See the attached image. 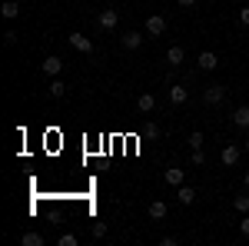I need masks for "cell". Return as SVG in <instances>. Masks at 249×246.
I'll list each match as a JSON object with an SVG mask.
<instances>
[{"label": "cell", "mask_w": 249, "mask_h": 246, "mask_svg": "<svg viewBox=\"0 0 249 246\" xmlns=\"http://www.w3.org/2000/svg\"><path fill=\"white\" fill-rule=\"evenodd\" d=\"M116 23H120V14H116V10H100V14H96V27L107 30V34L116 30Z\"/></svg>", "instance_id": "cell-1"}, {"label": "cell", "mask_w": 249, "mask_h": 246, "mask_svg": "<svg viewBox=\"0 0 249 246\" xmlns=\"http://www.w3.org/2000/svg\"><path fill=\"white\" fill-rule=\"evenodd\" d=\"M203 100H206V107H219L223 100H226V87H219V83H213L203 90Z\"/></svg>", "instance_id": "cell-2"}, {"label": "cell", "mask_w": 249, "mask_h": 246, "mask_svg": "<svg viewBox=\"0 0 249 246\" xmlns=\"http://www.w3.org/2000/svg\"><path fill=\"white\" fill-rule=\"evenodd\" d=\"M146 34H150V37H163V34H166V17L150 14V17H146Z\"/></svg>", "instance_id": "cell-3"}, {"label": "cell", "mask_w": 249, "mask_h": 246, "mask_svg": "<svg viewBox=\"0 0 249 246\" xmlns=\"http://www.w3.org/2000/svg\"><path fill=\"white\" fill-rule=\"evenodd\" d=\"M239 156H243V147H236V143H226L223 153H219L223 167H236V163H239Z\"/></svg>", "instance_id": "cell-4"}, {"label": "cell", "mask_w": 249, "mask_h": 246, "mask_svg": "<svg viewBox=\"0 0 249 246\" xmlns=\"http://www.w3.org/2000/svg\"><path fill=\"white\" fill-rule=\"evenodd\" d=\"M70 47H73V50H80V54H87V57H90V54L96 50V47H93V40H90V37H83V34H70Z\"/></svg>", "instance_id": "cell-5"}, {"label": "cell", "mask_w": 249, "mask_h": 246, "mask_svg": "<svg viewBox=\"0 0 249 246\" xmlns=\"http://www.w3.org/2000/svg\"><path fill=\"white\" fill-rule=\"evenodd\" d=\"M196 63H199V70H206V74H213V70L219 67V57H216L213 50H203V54L196 57Z\"/></svg>", "instance_id": "cell-6"}, {"label": "cell", "mask_w": 249, "mask_h": 246, "mask_svg": "<svg viewBox=\"0 0 249 246\" xmlns=\"http://www.w3.org/2000/svg\"><path fill=\"white\" fill-rule=\"evenodd\" d=\"M40 70H43V76H60L63 74V60L60 57H47L43 63H40Z\"/></svg>", "instance_id": "cell-7"}, {"label": "cell", "mask_w": 249, "mask_h": 246, "mask_svg": "<svg viewBox=\"0 0 249 246\" xmlns=\"http://www.w3.org/2000/svg\"><path fill=\"white\" fill-rule=\"evenodd\" d=\"M163 180H166V183H170V187H183V180H186V170H179V167H170V170L163 173Z\"/></svg>", "instance_id": "cell-8"}, {"label": "cell", "mask_w": 249, "mask_h": 246, "mask_svg": "<svg viewBox=\"0 0 249 246\" xmlns=\"http://www.w3.org/2000/svg\"><path fill=\"white\" fill-rule=\"evenodd\" d=\"M136 110H140V114H153L156 110V96L153 94H140L136 96Z\"/></svg>", "instance_id": "cell-9"}, {"label": "cell", "mask_w": 249, "mask_h": 246, "mask_svg": "<svg viewBox=\"0 0 249 246\" xmlns=\"http://www.w3.org/2000/svg\"><path fill=\"white\" fill-rule=\"evenodd\" d=\"M186 96H190V90H186V87H179V83H176V87H170V103H173V107H183V103H186Z\"/></svg>", "instance_id": "cell-10"}, {"label": "cell", "mask_w": 249, "mask_h": 246, "mask_svg": "<svg viewBox=\"0 0 249 246\" xmlns=\"http://www.w3.org/2000/svg\"><path fill=\"white\" fill-rule=\"evenodd\" d=\"M146 213H150V220H166V213H170V207H166L163 200H153Z\"/></svg>", "instance_id": "cell-11"}, {"label": "cell", "mask_w": 249, "mask_h": 246, "mask_svg": "<svg viewBox=\"0 0 249 246\" xmlns=\"http://www.w3.org/2000/svg\"><path fill=\"white\" fill-rule=\"evenodd\" d=\"M20 246H47V236H40V233H20Z\"/></svg>", "instance_id": "cell-12"}, {"label": "cell", "mask_w": 249, "mask_h": 246, "mask_svg": "<svg viewBox=\"0 0 249 246\" xmlns=\"http://www.w3.org/2000/svg\"><path fill=\"white\" fill-rule=\"evenodd\" d=\"M143 34H136V30H130V34H126V37H123V50H140V47H143Z\"/></svg>", "instance_id": "cell-13"}, {"label": "cell", "mask_w": 249, "mask_h": 246, "mask_svg": "<svg viewBox=\"0 0 249 246\" xmlns=\"http://www.w3.org/2000/svg\"><path fill=\"white\" fill-rule=\"evenodd\" d=\"M0 14H3V20H17L20 17V3H17V0H3Z\"/></svg>", "instance_id": "cell-14"}, {"label": "cell", "mask_w": 249, "mask_h": 246, "mask_svg": "<svg viewBox=\"0 0 249 246\" xmlns=\"http://www.w3.org/2000/svg\"><path fill=\"white\" fill-rule=\"evenodd\" d=\"M47 94L53 96V100H60V96L67 94V83H63L60 76H53V80H50V87H47Z\"/></svg>", "instance_id": "cell-15"}, {"label": "cell", "mask_w": 249, "mask_h": 246, "mask_svg": "<svg viewBox=\"0 0 249 246\" xmlns=\"http://www.w3.org/2000/svg\"><path fill=\"white\" fill-rule=\"evenodd\" d=\"M166 60H170V67H179V63L186 60V50H183V47H170V50H166Z\"/></svg>", "instance_id": "cell-16"}, {"label": "cell", "mask_w": 249, "mask_h": 246, "mask_svg": "<svg viewBox=\"0 0 249 246\" xmlns=\"http://www.w3.org/2000/svg\"><path fill=\"white\" fill-rule=\"evenodd\" d=\"M232 123L236 127H249V107H236L232 110Z\"/></svg>", "instance_id": "cell-17"}, {"label": "cell", "mask_w": 249, "mask_h": 246, "mask_svg": "<svg viewBox=\"0 0 249 246\" xmlns=\"http://www.w3.org/2000/svg\"><path fill=\"white\" fill-rule=\"evenodd\" d=\"M186 143H190V150H203V147H206V136H203V133H199V130H193V133H190V140H186Z\"/></svg>", "instance_id": "cell-18"}, {"label": "cell", "mask_w": 249, "mask_h": 246, "mask_svg": "<svg viewBox=\"0 0 249 246\" xmlns=\"http://www.w3.org/2000/svg\"><path fill=\"white\" fill-rule=\"evenodd\" d=\"M193 200H196V189H193V187H186V183H183V187H179V203H183V207H190Z\"/></svg>", "instance_id": "cell-19"}, {"label": "cell", "mask_w": 249, "mask_h": 246, "mask_svg": "<svg viewBox=\"0 0 249 246\" xmlns=\"http://www.w3.org/2000/svg\"><path fill=\"white\" fill-rule=\"evenodd\" d=\"M232 209H236V213H249V196H236V200H232Z\"/></svg>", "instance_id": "cell-20"}, {"label": "cell", "mask_w": 249, "mask_h": 246, "mask_svg": "<svg viewBox=\"0 0 249 246\" xmlns=\"http://www.w3.org/2000/svg\"><path fill=\"white\" fill-rule=\"evenodd\" d=\"M190 163H193V167H203V163H206V153H203V150H193L190 153Z\"/></svg>", "instance_id": "cell-21"}, {"label": "cell", "mask_w": 249, "mask_h": 246, "mask_svg": "<svg viewBox=\"0 0 249 246\" xmlns=\"http://www.w3.org/2000/svg\"><path fill=\"white\" fill-rule=\"evenodd\" d=\"M57 243H60V246H77V236H73V233H63Z\"/></svg>", "instance_id": "cell-22"}, {"label": "cell", "mask_w": 249, "mask_h": 246, "mask_svg": "<svg viewBox=\"0 0 249 246\" xmlns=\"http://www.w3.org/2000/svg\"><path fill=\"white\" fill-rule=\"evenodd\" d=\"M90 233H93V240H100V236H107V223H93V229H90Z\"/></svg>", "instance_id": "cell-23"}, {"label": "cell", "mask_w": 249, "mask_h": 246, "mask_svg": "<svg viewBox=\"0 0 249 246\" xmlns=\"http://www.w3.org/2000/svg\"><path fill=\"white\" fill-rule=\"evenodd\" d=\"M3 43L14 47V43H17V30H7V34H3Z\"/></svg>", "instance_id": "cell-24"}, {"label": "cell", "mask_w": 249, "mask_h": 246, "mask_svg": "<svg viewBox=\"0 0 249 246\" xmlns=\"http://www.w3.org/2000/svg\"><path fill=\"white\" fill-rule=\"evenodd\" d=\"M239 23L249 27V7H239Z\"/></svg>", "instance_id": "cell-25"}, {"label": "cell", "mask_w": 249, "mask_h": 246, "mask_svg": "<svg viewBox=\"0 0 249 246\" xmlns=\"http://www.w3.org/2000/svg\"><path fill=\"white\" fill-rule=\"evenodd\" d=\"M239 233L249 236V216H246V213H243V220H239Z\"/></svg>", "instance_id": "cell-26"}, {"label": "cell", "mask_w": 249, "mask_h": 246, "mask_svg": "<svg viewBox=\"0 0 249 246\" xmlns=\"http://www.w3.org/2000/svg\"><path fill=\"white\" fill-rule=\"evenodd\" d=\"M146 136H153V140H156V136H160V127H156V123H146Z\"/></svg>", "instance_id": "cell-27"}, {"label": "cell", "mask_w": 249, "mask_h": 246, "mask_svg": "<svg viewBox=\"0 0 249 246\" xmlns=\"http://www.w3.org/2000/svg\"><path fill=\"white\" fill-rule=\"evenodd\" d=\"M176 3H179V7H186V10H190V7H196V0H176Z\"/></svg>", "instance_id": "cell-28"}, {"label": "cell", "mask_w": 249, "mask_h": 246, "mask_svg": "<svg viewBox=\"0 0 249 246\" xmlns=\"http://www.w3.org/2000/svg\"><path fill=\"white\" fill-rule=\"evenodd\" d=\"M243 150H246V153H249V140H246V143H243Z\"/></svg>", "instance_id": "cell-29"}, {"label": "cell", "mask_w": 249, "mask_h": 246, "mask_svg": "<svg viewBox=\"0 0 249 246\" xmlns=\"http://www.w3.org/2000/svg\"><path fill=\"white\" fill-rule=\"evenodd\" d=\"M243 180H246V187H249V170H246V176H243Z\"/></svg>", "instance_id": "cell-30"}]
</instances>
